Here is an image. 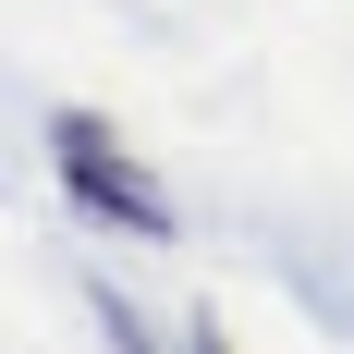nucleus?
Wrapping results in <instances>:
<instances>
[{"instance_id":"f03ea898","label":"nucleus","mask_w":354,"mask_h":354,"mask_svg":"<svg viewBox=\"0 0 354 354\" xmlns=\"http://www.w3.org/2000/svg\"><path fill=\"white\" fill-rule=\"evenodd\" d=\"M183 354H232V342H220V330H196V342H183Z\"/></svg>"},{"instance_id":"f257e3e1","label":"nucleus","mask_w":354,"mask_h":354,"mask_svg":"<svg viewBox=\"0 0 354 354\" xmlns=\"http://www.w3.org/2000/svg\"><path fill=\"white\" fill-rule=\"evenodd\" d=\"M49 159H62V196H73L86 220H110V232H147V245L171 232V196H159V183L122 159V135H110L98 110H62V122H49Z\"/></svg>"}]
</instances>
